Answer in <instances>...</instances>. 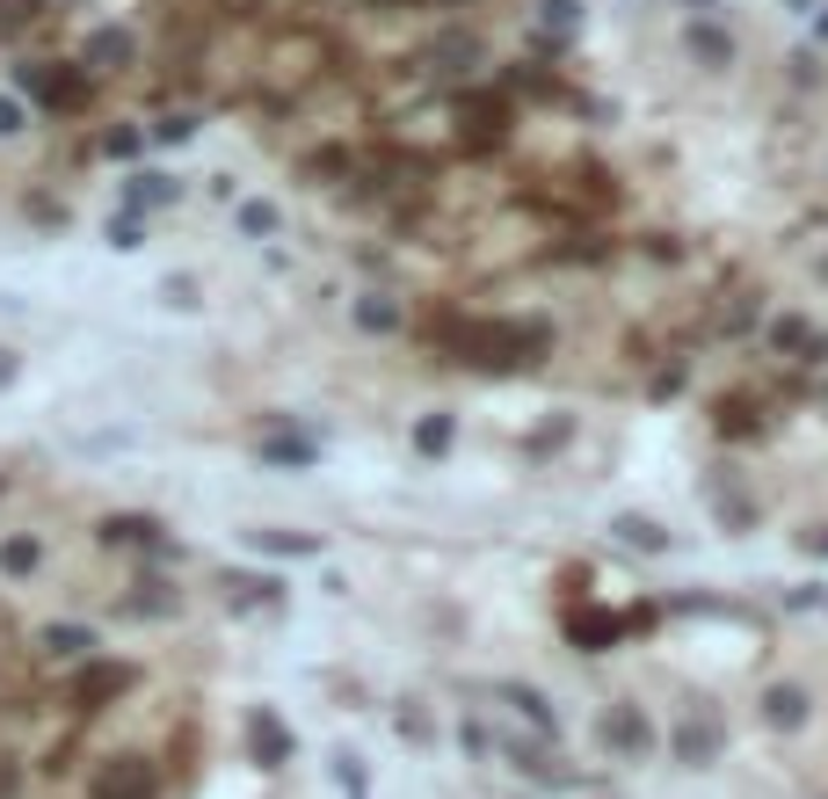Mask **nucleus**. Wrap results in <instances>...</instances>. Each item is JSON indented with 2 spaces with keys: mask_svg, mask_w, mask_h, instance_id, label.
I'll return each mask as SVG.
<instances>
[{
  "mask_svg": "<svg viewBox=\"0 0 828 799\" xmlns=\"http://www.w3.org/2000/svg\"><path fill=\"white\" fill-rule=\"evenodd\" d=\"M821 276H828V262H821Z\"/></svg>",
  "mask_w": 828,
  "mask_h": 799,
  "instance_id": "nucleus-38",
  "label": "nucleus"
},
{
  "mask_svg": "<svg viewBox=\"0 0 828 799\" xmlns=\"http://www.w3.org/2000/svg\"><path fill=\"white\" fill-rule=\"evenodd\" d=\"M720 429L749 436V429H755V408H749V400H720Z\"/></svg>",
  "mask_w": 828,
  "mask_h": 799,
  "instance_id": "nucleus-27",
  "label": "nucleus"
},
{
  "mask_svg": "<svg viewBox=\"0 0 828 799\" xmlns=\"http://www.w3.org/2000/svg\"><path fill=\"white\" fill-rule=\"evenodd\" d=\"M683 44H690V59H706V66H734V37L712 15H698V23L683 29Z\"/></svg>",
  "mask_w": 828,
  "mask_h": 799,
  "instance_id": "nucleus-8",
  "label": "nucleus"
},
{
  "mask_svg": "<svg viewBox=\"0 0 828 799\" xmlns=\"http://www.w3.org/2000/svg\"><path fill=\"white\" fill-rule=\"evenodd\" d=\"M574 15H582V0H545V29H574Z\"/></svg>",
  "mask_w": 828,
  "mask_h": 799,
  "instance_id": "nucleus-30",
  "label": "nucleus"
},
{
  "mask_svg": "<svg viewBox=\"0 0 828 799\" xmlns=\"http://www.w3.org/2000/svg\"><path fill=\"white\" fill-rule=\"evenodd\" d=\"M8 378H15V357H8V349H0V386H8Z\"/></svg>",
  "mask_w": 828,
  "mask_h": 799,
  "instance_id": "nucleus-33",
  "label": "nucleus"
},
{
  "mask_svg": "<svg viewBox=\"0 0 828 799\" xmlns=\"http://www.w3.org/2000/svg\"><path fill=\"white\" fill-rule=\"evenodd\" d=\"M502 705H516V712H523V726H538V734H560V712L538 698L531 683H502Z\"/></svg>",
  "mask_w": 828,
  "mask_h": 799,
  "instance_id": "nucleus-9",
  "label": "nucleus"
},
{
  "mask_svg": "<svg viewBox=\"0 0 828 799\" xmlns=\"http://www.w3.org/2000/svg\"><path fill=\"white\" fill-rule=\"evenodd\" d=\"M509 756H516V771H523V777H545V785H574V771H567L560 756H545L538 742H509Z\"/></svg>",
  "mask_w": 828,
  "mask_h": 799,
  "instance_id": "nucleus-11",
  "label": "nucleus"
},
{
  "mask_svg": "<svg viewBox=\"0 0 828 799\" xmlns=\"http://www.w3.org/2000/svg\"><path fill=\"white\" fill-rule=\"evenodd\" d=\"M771 349H785V357H800V363H821L828 357V341L814 335L800 313H778V320H771Z\"/></svg>",
  "mask_w": 828,
  "mask_h": 799,
  "instance_id": "nucleus-6",
  "label": "nucleus"
},
{
  "mask_svg": "<svg viewBox=\"0 0 828 799\" xmlns=\"http://www.w3.org/2000/svg\"><path fill=\"white\" fill-rule=\"evenodd\" d=\"M451 436H458V422H451V414H422V422H414V451H422V459H443V451H451Z\"/></svg>",
  "mask_w": 828,
  "mask_h": 799,
  "instance_id": "nucleus-19",
  "label": "nucleus"
},
{
  "mask_svg": "<svg viewBox=\"0 0 828 799\" xmlns=\"http://www.w3.org/2000/svg\"><path fill=\"white\" fill-rule=\"evenodd\" d=\"M190 131H196V117H160V124H153V139H160V145H182Z\"/></svg>",
  "mask_w": 828,
  "mask_h": 799,
  "instance_id": "nucleus-29",
  "label": "nucleus"
},
{
  "mask_svg": "<svg viewBox=\"0 0 828 799\" xmlns=\"http://www.w3.org/2000/svg\"><path fill=\"white\" fill-rule=\"evenodd\" d=\"M763 720L771 726H800L806 720V691L800 683H771V691H763Z\"/></svg>",
  "mask_w": 828,
  "mask_h": 799,
  "instance_id": "nucleus-14",
  "label": "nucleus"
},
{
  "mask_svg": "<svg viewBox=\"0 0 828 799\" xmlns=\"http://www.w3.org/2000/svg\"><path fill=\"white\" fill-rule=\"evenodd\" d=\"M225 589H233V604H241V610L247 604H276V581H269V575L262 581H255V575H225Z\"/></svg>",
  "mask_w": 828,
  "mask_h": 799,
  "instance_id": "nucleus-23",
  "label": "nucleus"
},
{
  "mask_svg": "<svg viewBox=\"0 0 828 799\" xmlns=\"http://www.w3.org/2000/svg\"><path fill=\"white\" fill-rule=\"evenodd\" d=\"M131 610H153V618H168V610H174V589H168V581H139Z\"/></svg>",
  "mask_w": 828,
  "mask_h": 799,
  "instance_id": "nucleus-24",
  "label": "nucleus"
},
{
  "mask_svg": "<svg viewBox=\"0 0 828 799\" xmlns=\"http://www.w3.org/2000/svg\"><path fill=\"white\" fill-rule=\"evenodd\" d=\"M109 247H146V225H139V211L109 218Z\"/></svg>",
  "mask_w": 828,
  "mask_h": 799,
  "instance_id": "nucleus-26",
  "label": "nucleus"
},
{
  "mask_svg": "<svg viewBox=\"0 0 828 799\" xmlns=\"http://www.w3.org/2000/svg\"><path fill=\"white\" fill-rule=\"evenodd\" d=\"M247 749H255L262 771H284V763H292V726L276 720L269 705H255V712H247Z\"/></svg>",
  "mask_w": 828,
  "mask_h": 799,
  "instance_id": "nucleus-3",
  "label": "nucleus"
},
{
  "mask_svg": "<svg viewBox=\"0 0 828 799\" xmlns=\"http://www.w3.org/2000/svg\"><path fill=\"white\" fill-rule=\"evenodd\" d=\"M247 545H255V553H276V559H313L320 553L313 531H247Z\"/></svg>",
  "mask_w": 828,
  "mask_h": 799,
  "instance_id": "nucleus-12",
  "label": "nucleus"
},
{
  "mask_svg": "<svg viewBox=\"0 0 828 799\" xmlns=\"http://www.w3.org/2000/svg\"><path fill=\"white\" fill-rule=\"evenodd\" d=\"M174 196H182V182H174V175L139 168L131 182H124V211H160V204H174Z\"/></svg>",
  "mask_w": 828,
  "mask_h": 799,
  "instance_id": "nucleus-7",
  "label": "nucleus"
},
{
  "mask_svg": "<svg viewBox=\"0 0 828 799\" xmlns=\"http://www.w3.org/2000/svg\"><path fill=\"white\" fill-rule=\"evenodd\" d=\"M306 168H313V175H341V168H349V153H335V145H327V153H313Z\"/></svg>",
  "mask_w": 828,
  "mask_h": 799,
  "instance_id": "nucleus-31",
  "label": "nucleus"
},
{
  "mask_svg": "<svg viewBox=\"0 0 828 799\" xmlns=\"http://www.w3.org/2000/svg\"><path fill=\"white\" fill-rule=\"evenodd\" d=\"M131 683H139V669H131V661H88V669L74 676V705H80V712H102V705L124 698Z\"/></svg>",
  "mask_w": 828,
  "mask_h": 799,
  "instance_id": "nucleus-1",
  "label": "nucleus"
},
{
  "mask_svg": "<svg viewBox=\"0 0 828 799\" xmlns=\"http://www.w3.org/2000/svg\"><path fill=\"white\" fill-rule=\"evenodd\" d=\"M131 59V29H95L88 37V66H124Z\"/></svg>",
  "mask_w": 828,
  "mask_h": 799,
  "instance_id": "nucleus-20",
  "label": "nucleus"
},
{
  "mask_svg": "<svg viewBox=\"0 0 828 799\" xmlns=\"http://www.w3.org/2000/svg\"><path fill=\"white\" fill-rule=\"evenodd\" d=\"M610 538L618 545H633V553H669V531L647 524V516H610Z\"/></svg>",
  "mask_w": 828,
  "mask_h": 799,
  "instance_id": "nucleus-13",
  "label": "nucleus"
},
{
  "mask_svg": "<svg viewBox=\"0 0 828 799\" xmlns=\"http://www.w3.org/2000/svg\"><path fill=\"white\" fill-rule=\"evenodd\" d=\"M102 545H160V524H153V516H109V524H102Z\"/></svg>",
  "mask_w": 828,
  "mask_h": 799,
  "instance_id": "nucleus-17",
  "label": "nucleus"
},
{
  "mask_svg": "<svg viewBox=\"0 0 828 799\" xmlns=\"http://www.w3.org/2000/svg\"><path fill=\"white\" fill-rule=\"evenodd\" d=\"M814 8H821V0H792V15H814Z\"/></svg>",
  "mask_w": 828,
  "mask_h": 799,
  "instance_id": "nucleus-34",
  "label": "nucleus"
},
{
  "mask_svg": "<svg viewBox=\"0 0 828 799\" xmlns=\"http://www.w3.org/2000/svg\"><path fill=\"white\" fill-rule=\"evenodd\" d=\"M23 88H29V95H44L51 109H80V95H88L74 66H29V73H23Z\"/></svg>",
  "mask_w": 828,
  "mask_h": 799,
  "instance_id": "nucleus-5",
  "label": "nucleus"
},
{
  "mask_svg": "<svg viewBox=\"0 0 828 799\" xmlns=\"http://www.w3.org/2000/svg\"><path fill=\"white\" fill-rule=\"evenodd\" d=\"M806 545H814V553H828V531H814V538H806Z\"/></svg>",
  "mask_w": 828,
  "mask_h": 799,
  "instance_id": "nucleus-35",
  "label": "nucleus"
},
{
  "mask_svg": "<svg viewBox=\"0 0 828 799\" xmlns=\"http://www.w3.org/2000/svg\"><path fill=\"white\" fill-rule=\"evenodd\" d=\"M676 749L690 756V763H706V756H712V726H706V720H690V726L676 734Z\"/></svg>",
  "mask_w": 828,
  "mask_h": 799,
  "instance_id": "nucleus-25",
  "label": "nucleus"
},
{
  "mask_svg": "<svg viewBox=\"0 0 828 799\" xmlns=\"http://www.w3.org/2000/svg\"><path fill=\"white\" fill-rule=\"evenodd\" d=\"M160 792V777H153L146 756H109L95 771V799H153Z\"/></svg>",
  "mask_w": 828,
  "mask_h": 799,
  "instance_id": "nucleus-2",
  "label": "nucleus"
},
{
  "mask_svg": "<svg viewBox=\"0 0 828 799\" xmlns=\"http://www.w3.org/2000/svg\"><path fill=\"white\" fill-rule=\"evenodd\" d=\"M357 327H364V335H392V327H400V298L364 291V298H357Z\"/></svg>",
  "mask_w": 828,
  "mask_h": 799,
  "instance_id": "nucleus-15",
  "label": "nucleus"
},
{
  "mask_svg": "<svg viewBox=\"0 0 828 799\" xmlns=\"http://www.w3.org/2000/svg\"><path fill=\"white\" fill-rule=\"evenodd\" d=\"M567 632H574V647H588V654H604V647H618V618H604V610H574L567 618Z\"/></svg>",
  "mask_w": 828,
  "mask_h": 799,
  "instance_id": "nucleus-10",
  "label": "nucleus"
},
{
  "mask_svg": "<svg viewBox=\"0 0 828 799\" xmlns=\"http://www.w3.org/2000/svg\"><path fill=\"white\" fill-rule=\"evenodd\" d=\"M37 559H44L37 538H8V545H0V575H37Z\"/></svg>",
  "mask_w": 828,
  "mask_h": 799,
  "instance_id": "nucleus-21",
  "label": "nucleus"
},
{
  "mask_svg": "<svg viewBox=\"0 0 828 799\" xmlns=\"http://www.w3.org/2000/svg\"><path fill=\"white\" fill-rule=\"evenodd\" d=\"M168 306H196V284H190V276H168Z\"/></svg>",
  "mask_w": 828,
  "mask_h": 799,
  "instance_id": "nucleus-32",
  "label": "nucleus"
},
{
  "mask_svg": "<svg viewBox=\"0 0 828 799\" xmlns=\"http://www.w3.org/2000/svg\"><path fill=\"white\" fill-rule=\"evenodd\" d=\"M596 734H604V749H618V756H647V749H655V726H647L639 705H610Z\"/></svg>",
  "mask_w": 828,
  "mask_h": 799,
  "instance_id": "nucleus-4",
  "label": "nucleus"
},
{
  "mask_svg": "<svg viewBox=\"0 0 828 799\" xmlns=\"http://www.w3.org/2000/svg\"><path fill=\"white\" fill-rule=\"evenodd\" d=\"M37 640H44V654H59V661H80V654H95V632H88V626H44Z\"/></svg>",
  "mask_w": 828,
  "mask_h": 799,
  "instance_id": "nucleus-16",
  "label": "nucleus"
},
{
  "mask_svg": "<svg viewBox=\"0 0 828 799\" xmlns=\"http://www.w3.org/2000/svg\"><path fill=\"white\" fill-rule=\"evenodd\" d=\"M313 451H320V443H313V436H298V429H276V436H262V459H269V465H306Z\"/></svg>",
  "mask_w": 828,
  "mask_h": 799,
  "instance_id": "nucleus-18",
  "label": "nucleus"
},
{
  "mask_svg": "<svg viewBox=\"0 0 828 799\" xmlns=\"http://www.w3.org/2000/svg\"><path fill=\"white\" fill-rule=\"evenodd\" d=\"M29 124V109H23V95H0V139H15Z\"/></svg>",
  "mask_w": 828,
  "mask_h": 799,
  "instance_id": "nucleus-28",
  "label": "nucleus"
},
{
  "mask_svg": "<svg viewBox=\"0 0 828 799\" xmlns=\"http://www.w3.org/2000/svg\"><path fill=\"white\" fill-rule=\"evenodd\" d=\"M241 233H255V241H276V233H284V211H276V204H241Z\"/></svg>",
  "mask_w": 828,
  "mask_h": 799,
  "instance_id": "nucleus-22",
  "label": "nucleus"
},
{
  "mask_svg": "<svg viewBox=\"0 0 828 799\" xmlns=\"http://www.w3.org/2000/svg\"><path fill=\"white\" fill-rule=\"evenodd\" d=\"M821 37H828V15H821Z\"/></svg>",
  "mask_w": 828,
  "mask_h": 799,
  "instance_id": "nucleus-36",
  "label": "nucleus"
},
{
  "mask_svg": "<svg viewBox=\"0 0 828 799\" xmlns=\"http://www.w3.org/2000/svg\"><path fill=\"white\" fill-rule=\"evenodd\" d=\"M698 8H712V0H698Z\"/></svg>",
  "mask_w": 828,
  "mask_h": 799,
  "instance_id": "nucleus-37",
  "label": "nucleus"
}]
</instances>
